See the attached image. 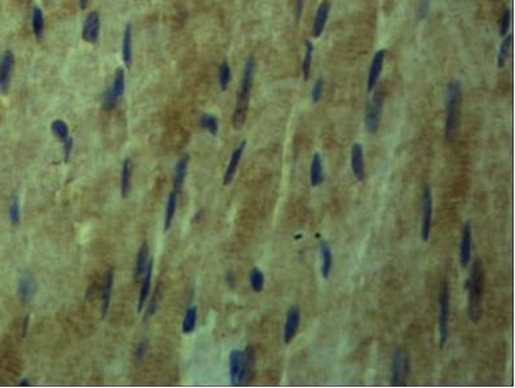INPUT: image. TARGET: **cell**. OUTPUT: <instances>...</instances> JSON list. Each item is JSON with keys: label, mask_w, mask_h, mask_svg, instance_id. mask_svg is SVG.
<instances>
[{"label": "cell", "mask_w": 515, "mask_h": 388, "mask_svg": "<svg viewBox=\"0 0 515 388\" xmlns=\"http://www.w3.org/2000/svg\"><path fill=\"white\" fill-rule=\"evenodd\" d=\"M32 27H33V33L38 41L41 40L44 36L45 29V17L44 12L40 7L33 8V14H32Z\"/></svg>", "instance_id": "4316f807"}, {"label": "cell", "mask_w": 515, "mask_h": 388, "mask_svg": "<svg viewBox=\"0 0 515 388\" xmlns=\"http://www.w3.org/2000/svg\"><path fill=\"white\" fill-rule=\"evenodd\" d=\"M386 97V89L382 87L375 92L373 99L370 100L366 106V116H365V126L369 133L374 134L378 131L383 112V101Z\"/></svg>", "instance_id": "5b68a950"}, {"label": "cell", "mask_w": 515, "mask_h": 388, "mask_svg": "<svg viewBox=\"0 0 515 388\" xmlns=\"http://www.w3.org/2000/svg\"><path fill=\"white\" fill-rule=\"evenodd\" d=\"M159 299H160V291H159V287L155 290V293H153V296H152V299H151V302H149V306L148 308H147V312H146V319H148V317H151L155 313L156 311V307H157V303H159Z\"/></svg>", "instance_id": "f35d334b"}, {"label": "cell", "mask_w": 515, "mask_h": 388, "mask_svg": "<svg viewBox=\"0 0 515 388\" xmlns=\"http://www.w3.org/2000/svg\"><path fill=\"white\" fill-rule=\"evenodd\" d=\"M431 221H433V196L429 185L422 190V225H421V236L422 240L427 242L430 239Z\"/></svg>", "instance_id": "ba28073f"}, {"label": "cell", "mask_w": 515, "mask_h": 388, "mask_svg": "<svg viewBox=\"0 0 515 388\" xmlns=\"http://www.w3.org/2000/svg\"><path fill=\"white\" fill-rule=\"evenodd\" d=\"M36 291H37V283H36L33 277L29 276V274L21 277L20 281H19V287H17L19 298L23 302H29L34 296Z\"/></svg>", "instance_id": "e0dca14e"}, {"label": "cell", "mask_w": 515, "mask_h": 388, "mask_svg": "<svg viewBox=\"0 0 515 388\" xmlns=\"http://www.w3.org/2000/svg\"><path fill=\"white\" fill-rule=\"evenodd\" d=\"M121 51H122V59H123V62H125L126 67H130V66H131V62H132V27H131V24H127L125 28Z\"/></svg>", "instance_id": "44dd1931"}, {"label": "cell", "mask_w": 515, "mask_h": 388, "mask_svg": "<svg viewBox=\"0 0 515 388\" xmlns=\"http://www.w3.org/2000/svg\"><path fill=\"white\" fill-rule=\"evenodd\" d=\"M482 295H484V269L482 264L476 259L472 264L471 276L468 279V313L473 323H477L482 316Z\"/></svg>", "instance_id": "6da1fadb"}, {"label": "cell", "mask_w": 515, "mask_h": 388, "mask_svg": "<svg viewBox=\"0 0 515 388\" xmlns=\"http://www.w3.org/2000/svg\"><path fill=\"white\" fill-rule=\"evenodd\" d=\"M131 174H132V163L130 159H125L121 168V196L126 198L130 193L131 187Z\"/></svg>", "instance_id": "d4e9b609"}, {"label": "cell", "mask_w": 515, "mask_h": 388, "mask_svg": "<svg viewBox=\"0 0 515 388\" xmlns=\"http://www.w3.org/2000/svg\"><path fill=\"white\" fill-rule=\"evenodd\" d=\"M322 91H324V80H322V78H319L312 88V102L313 104L320 102L322 97Z\"/></svg>", "instance_id": "74e56055"}, {"label": "cell", "mask_w": 515, "mask_h": 388, "mask_svg": "<svg viewBox=\"0 0 515 388\" xmlns=\"http://www.w3.org/2000/svg\"><path fill=\"white\" fill-rule=\"evenodd\" d=\"M446 138L447 140L454 139L459 126L461 106V88L459 82H450L446 91Z\"/></svg>", "instance_id": "3957f363"}, {"label": "cell", "mask_w": 515, "mask_h": 388, "mask_svg": "<svg viewBox=\"0 0 515 388\" xmlns=\"http://www.w3.org/2000/svg\"><path fill=\"white\" fill-rule=\"evenodd\" d=\"M302 8H303V0H298V8H296V11H298V17L300 16V14H302Z\"/></svg>", "instance_id": "7bdbcfd3"}, {"label": "cell", "mask_w": 515, "mask_h": 388, "mask_svg": "<svg viewBox=\"0 0 515 388\" xmlns=\"http://www.w3.org/2000/svg\"><path fill=\"white\" fill-rule=\"evenodd\" d=\"M113 281H114V273L113 269H110L106 274L105 285L102 289V298H101V315L105 317L108 315L109 304H110V298H112V289H113Z\"/></svg>", "instance_id": "cb8c5ba5"}, {"label": "cell", "mask_w": 515, "mask_h": 388, "mask_svg": "<svg viewBox=\"0 0 515 388\" xmlns=\"http://www.w3.org/2000/svg\"><path fill=\"white\" fill-rule=\"evenodd\" d=\"M245 146H247V142L244 140V142H241V143L236 147V150H235L234 152H232V155H231V159H230V161H228V165H227V168H226V172H224V177H223L224 186L230 185L231 182H232V180H234L235 174H236L237 167H239V164H240L241 156H243V153H244Z\"/></svg>", "instance_id": "9a60e30c"}, {"label": "cell", "mask_w": 515, "mask_h": 388, "mask_svg": "<svg viewBox=\"0 0 515 388\" xmlns=\"http://www.w3.org/2000/svg\"><path fill=\"white\" fill-rule=\"evenodd\" d=\"M231 82V67L228 62L224 61L219 67V85L222 91H227Z\"/></svg>", "instance_id": "d6a6232c"}, {"label": "cell", "mask_w": 515, "mask_h": 388, "mask_svg": "<svg viewBox=\"0 0 515 388\" xmlns=\"http://www.w3.org/2000/svg\"><path fill=\"white\" fill-rule=\"evenodd\" d=\"M472 259V228L469 223H465L463 227L460 239V252H459V260L463 268L469 265Z\"/></svg>", "instance_id": "4fadbf2b"}, {"label": "cell", "mask_w": 515, "mask_h": 388, "mask_svg": "<svg viewBox=\"0 0 515 388\" xmlns=\"http://www.w3.org/2000/svg\"><path fill=\"white\" fill-rule=\"evenodd\" d=\"M100 36V16L97 12H91L83 25L82 37L88 44H96Z\"/></svg>", "instance_id": "7c38bea8"}, {"label": "cell", "mask_w": 515, "mask_h": 388, "mask_svg": "<svg viewBox=\"0 0 515 388\" xmlns=\"http://www.w3.org/2000/svg\"><path fill=\"white\" fill-rule=\"evenodd\" d=\"M87 4H88V0H79V6L82 10H85L87 8Z\"/></svg>", "instance_id": "ee69618b"}, {"label": "cell", "mask_w": 515, "mask_h": 388, "mask_svg": "<svg viewBox=\"0 0 515 388\" xmlns=\"http://www.w3.org/2000/svg\"><path fill=\"white\" fill-rule=\"evenodd\" d=\"M146 353H147V341H142V342H140V344L136 346V350H135L136 361L142 362L143 359H144V357H146Z\"/></svg>", "instance_id": "ab89813d"}, {"label": "cell", "mask_w": 515, "mask_h": 388, "mask_svg": "<svg viewBox=\"0 0 515 388\" xmlns=\"http://www.w3.org/2000/svg\"><path fill=\"white\" fill-rule=\"evenodd\" d=\"M201 126L209 130L211 135H217L218 133V119L211 114H204L201 117Z\"/></svg>", "instance_id": "e575fe53"}, {"label": "cell", "mask_w": 515, "mask_h": 388, "mask_svg": "<svg viewBox=\"0 0 515 388\" xmlns=\"http://www.w3.org/2000/svg\"><path fill=\"white\" fill-rule=\"evenodd\" d=\"M329 3L328 2H322L320 4L319 10H317V14H316L315 21H313V25H312V37L319 38L321 36L324 28H325L326 20H328L329 16Z\"/></svg>", "instance_id": "d6986e66"}, {"label": "cell", "mask_w": 515, "mask_h": 388, "mask_svg": "<svg viewBox=\"0 0 515 388\" xmlns=\"http://www.w3.org/2000/svg\"><path fill=\"white\" fill-rule=\"evenodd\" d=\"M384 58H386V50H383V49L376 51L375 55H374L369 78H367V91L369 92H373L378 85V80H379V76L382 74V70H383Z\"/></svg>", "instance_id": "5bb4252c"}, {"label": "cell", "mask_w": 515, "mask_h": 388, "mask_svg": "<svg viewBox=\"0 0 515 388\" xmlns=\"http://www.w3.org/2000/svg\"><path fill=\"white\" fill-rule=\"evenodd\" d=\"M51 131L54 133V135L61 140L62 143L66 142L71 136L70 135V131H68L67 123L63 119H55V121H53V123H51Z\"/></svg>", "instance_id": "1f68e13d"}, {"label": "cell", "mask_w": 515, "mask_h": 388, "mask_svg": "<svg viewBox=\"0 0 515 388\" xmlns=\"http://www.w3.org/2000/svg\"><path fill=\"white\" fill-rule=\"evenodd\" d=\"M20 385H29V381H27V380H24V381H21V383H20Z\"/></svg>", "instance_id": "f6af8a7d"}, {"label": "cell", "mask_w": 515, "mask_h": 388, "mask_svg": "<svg viewBox=\"0 0 515 388\" xmlns=\"http://www.w3.org/2000/svg\"><path fill=\"white\" fill-rule=\"evenodd\" d=\"M300 317H302V313H300V308L298 306H292L288 310L287 316H286L285 330H283V341L286 344H290L298 333Z\"/></svg>", "instance_id": "8fae6325"}, {"label": "cell", "mask_w": 515, "mask_h": 388, "mask_svg": "<svg viewBox=\"0 0 515 388\" xmlns=\"http://www.w3.org/2000/svg\"><path fill=\"white\" fill-rule=\"evenodd\" d=\"M249 283L254 293H261L265 286V276L264 273L258 268H253L249 272Z\"/></svg>", "instance_id": "f546056e"}, {"label": "cell", "mask_w": 515, "mask_h": 388, "mask_svg": "<svg viewBox=\"0 0 515 388\" xmlns=\"http://www.w3.org/2000/svg\"><path fill=\"white\" fill-rule=\"evenodd\" d=\"M253 366V355L248 351L235 350L230 354V376L234 385L241 384Z\"/></svg>", "instance_id": "277c9868"}, {"label": "cell", "mask_w": 515, "mask_h": 388, "mask_svg": "<svg viewBox=\"0 0 515 388\" xmlns=\"http://www.w3.org/2000/svg\"><path fill=\"white\" fill-rule=\"evenodd\" d=\"M312 57H313V45L311 41H305V50H304V59H303V79L305 82H308L309 72H311L312 66Z\"/></svg>", "instance_id": "4dcf8cb0"}, {"label": "cell", "mask_w": 515, "mask_h": 388, "mask_svg": "<svg viewBox=\"0 0 515 388\" xmlns=\"http://www.w3.org/2000/svg\"><path fill=\"white\" fill-rule=\"evenodd\" d=\"M187 168H188V157L183 156L180 160L177 161L175 165V178H173V190L177 194L180 193L183 189V185L185 182V176H187Z\"/></svg>", "instance_id": "603a6c76"}, {"label": "cell", "mask_w": 515, "mask_h": 388, "mask_svg": "<svg viewBox=\"0 0 515 388\" xmlns=\"http://www.w3.org/2000/svg\"><path fill=\"white\" fill-rule=\"evenodd\" d=\"M10 219L11 223L14 226H17L19 225V222H20V205H19V200H17V198H14L12 202H11Z\"/></svg>", "instance_id": "8d00e7d4"}, {"label": "cell", "mask_w": 515, "mask_h": 388, "mask_svg": "<svg viewBox=\"0 0 515 388\" xmlns=\"http://www.w3.org/2000/svg\"><path fill=\"white\" fill-rule=\"evenodd\" d=\"M125 92V71L123 68H118L113 79L112 85L104 92V105L108 109H112L113 106L121 100Z\"/></svg>", "instance_id": "52a82bcc"}, {"label": "cell", "mask_w": 515, "mask_h": 388, "mask_svg": "<svg viewBox=\"0 0 515 388\" xmlns=\"http://www.w3.org/2000/svg\"><path fill=\"white\" fill-rule=\"evenodd\" d=\"M409 372V358L405 351L396 349L392 354V383L395 385L403 384L404 379Z\"/></svg>", "instance_id": "9c48e42d"}, {"label": "cell", "mask_w": 515, "mask_h": 388, "mask_svg": "<svg viewBox=\"0 0 515 388\" xmlns=\"http://www.w3.org/2000/svg\"><path fill=\"white\" fill-rule=\"evenodd\" d=\"M14 63V53L11 50L4 51V54L0 57V92L2 93H7L10 89Z\"/></svg>", "instance_id": "30bf717a"}, {"label": "cell", "mask_w": 515, "mask_h": 388, "mask_svg": "<svg viewBox=\"0 0 515 388\" xmlns=\"http://www.w3.org/2000/svg\"><path fill=\"white\" fill-rule=\"evenodd\" d=\"M309 177H311V185L313 187L320 186L324 181V168H322V159L320 153H315L312 156Z\"/></svg>", "instance_id": "ffe728a7"}, {"label": "cell", "mask_w": 515, "mask_h": 388, "mask_svg": "<svg viewBox=\"0 0 515 388\" xmlns=\"http://www.w3.org/2000/svg\"><path fill=\"white\" fill-rule=\"evenodd\" d=\"M152 269H153V260L149 259L147 264L146 272H144V278H143L142 287H140L139 300H138V312H142L143 307L146 306L147 298L151 291V278H152Z\"/></svg>", "instance_id": "ac0fdd59"}, {"label": "cell", "mask_w": 515, "mask_h": 388, "mask_svg": "<svg viewBox=\"0 0 515 388\" xmlns=\"http://www.w3.org/2000/svg\"><path fill=\"white\" fill-rule=\"evenodd\" d=\"M320 256H321V274L326 279L330 274V270H332L333 255L330 245L325 240L320 242Z\"/></svg>", "instance_id": "7402d4cb"}, {"label": "cell", "mask_w": 515, "mask_h": 388, "mask_svg": "<svg viewBox=\"0 0 515 388\" xmlns=\"http://www.w3.org/2000/svg\"><path fill=\"white\" fill-rule=\"evenodd\" d=\"M176 204H177V193L175 190L169 194L168 202H166L165 208V217H164V231H168L172 226L173 218H175V213H176Z\"/></svg>", "instance_id": "83f0119b"}, {"label": "cell", "mask_w": 515, "mask_h": 388, "mask_svg": "<svg viewBox=\"0 0 515 388\" xmlns=\"http://www.w3.org/2000/svg\"><path fill=\"white\" fill-rule=\"evenodd\" d=\"M352 170L354 177L358 181L365 180V156H363V146L361 143H354L352 148Z\"/></svg>", "instance_id": "2e32d148"}, {"label": "cell", "mask_w": 515, "mask_h": 388, "mask_svg": "<svg viewBox=\"0 0 515 388\" xmlns=\"http://www.w3.org/2000/svg\"><path fill=\"white\" fill-rule=\"evenodd\" d=\"M510 48H511V36H505L501 46H499L498 58H497V61H498V67H503V66H505V62L508 57Z\"/></svg>", "instance_id": "836d02e7"}, {"label": "cell", "mask_w": 515, "mask_h": 388, "mask_svg": "<svg viewBox=\"0 0 515 388\" xmlns=\"http://www.w3.org/2000/svg\"><path fill=\"white\" fill-rule=\"evenodd\" d=\"M254 67H256V65H254L253 57H249L247 63H245L240 87H239V91H237L236 106H235L234 118H232V123H234L235 129H240L244 125L245 118H247L248 105H249L252 85H253Z\"/></svg>", "instance_id": "7a4b0ae2"}, {"label": "cell", "mask_w": 515, "mask_h": 388, "mask_svg": "<svg viewBox=\"0 0 515 388\" xmlns=\"http://www.w3.org/2000/svg\"><path fill=\"white\" fill-rule=\"evenodd\" d=\"M72 144H74V142H72V138L70 136L66 142H63V151H65V161L66 163H68V160H70V156H71V151H72Z\"/></svg>", "instance_id": "60d3db41"}, {"label": "cell", "mask_w": 515, "mask_h": 388, "mask_svg": "<svg viewBox=\"0 0 515 388\" xmlns=\"http://www.w3.org/2000/svg\"><path fill=\"white\" fill-rule=\"evenodd\" d=\"M448 320H450V289L447 282H443L439 290V319H438V330H439V346H443L448 336Z\"/></svg>", "instance_id": "8992f818"}, {"label": "cell", "mask_w": 515, "mask_h": 388, "mask_svg": "<svg viewBox=\"0 0 515 388\" xmlns=\"http://www.w3.org/2000/svg\"><path fill=\"white\" fill-rule=\"evenodd\" d=\"M196 321H197V308L194 306L188 307V310L185 311V316H184L183 320V333L190 334L196 328Z\"/></svg>", "instance_id": "f1b7e54d"}, {"label": "cell", "mask_w": 515, "mask_h": 388, "mask_svg": "<svg viewBox=\"0 0 515 388\" xmlns=\"http://www.w3.org/2000/svg\"><path fill=\"white\" fill-rule=\"evenodd\" d=\"M510 20H511V15H510V10L506 8L503 10L501 15V21H499V34L501 37L503 38L505 36H507L508 28H510Z\"/></svg>", "instance_id": "d590c367"}, {"label": "cell", "mask_w": 515, "mask_h": 388, "mask_svg": "<svg viewBox=\"0 0 515 388\" xmlns=\"http://www.w3.org/2000/svg\"><path fill=\"white\" fill-rule=\"evenodd\" d=\"M429 7H430V0H422V4H421V7H420L421 17L426 16L427 11H429Z\"/></svg>", "instance_id": "b9f144b4"}, {"label": "cell", "mask_w": 515, "mask_h": 388, "mask_svg": "<svg viewBox=\"0 0 515 388\" xmlns=\"http://www.w3.org/2000/svg\"><path fill=\"white\" fill-rule=\"evenodd\" d=\"M148 245L144 242L142 245H140L139 252H138V256H136V262H135V277L134 279L138 281L139 278H142L144 276V272H146L147 264H148Z\"/></svg>", "instance_id": "484cf974"}]
</instances>
